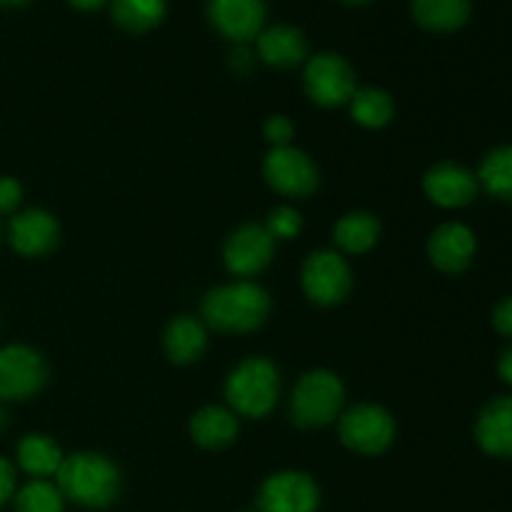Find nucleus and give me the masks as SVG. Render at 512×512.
<instances>
[{"instance_id":"f257e3e1","label":"nucleus","mask_w":512,"mask_h":512,"mask_svg":"<svg viewBox=\"0 0 512 512\" xmlns=\"http://www.w3.org/2000/svg\"><path fill=\"white\" fill-rule=\"evenodd\" d=\"M203 323L218 333H253L270 315V295L253 280H235L210 290L200 305Z\"/></svg>"},{"instance_id":"f03ea898","label":"nucleus","mask_w":512,"mask_h":512,"mask_svg":"<svg viewBox=\"0 0 512 512\" xmlns=\"http://www.w3.org/2000/svg\"><path fill=\"white\" fill-rule=\"evenodd\" d=\"M55 480L63 498L83 508H108L120 493V470L100 453L68 455L55 473Z\"/></svg>"},{"instance_id":"7ed1b4c3","label":"nucleus","mask_w":512,"mask_h":512,"mask_svg":"<svg viewBox=\"0 0 512 512\" xmlns=\"http://www.w3.org/2000/svg\"><path fill=\"white\" fill-rule=\"evenodd\" d=\"M280 398V370L263 355L245 358L225 380V400L235 415L265 418Z\"/></svg>"},{"instance_id":"20e7f679","label":"nucleus","mask_w":512,"mask_h":512,"mask_svg":"<svg viewBox=\"0 0 512 512\" xmlns=\"http://www.w3.org/2000/svg\"><path fill=\"white\" fill-rule=\"evenodd\" d=\"M345 405V385L330 370H310L290 395V418L298 428H325L340 418Z\"/></svg>"},{"instance_id":"39448f33","label":"nucleus","mask_w":512,"mask_h":512,"mask_svg":"<svg viewBox=\"0 0 512 512\" xmlns=\"http://www.w3.org/2000/svg\"><path fill=\"white\" fill-rule=\"evenodd\" d=\"M338 438L358 455H383L395 440V418L383 405L358 403L340 413Z\"/></svg>"},{"instance_id":"423d86ee","label":"nucleus","mask_w":512,"mask_h":512,"mask_svg":"<svg viewBox=\"0 0 512 512\" xmlns=\"http://www.w3.org/2000/svg\"><path fill=\"white\" fill-rule=\"evenodd\" d=\"M303 85L308 98L320 108L348 105L358 90L353 65L338 53H315L305 60Z\"/></svg>"},{"instance_id":"0eeeda50","label":"nucleus","mask_w":512,"mask_h":512,"mask_svg":"<svg viewBox=\"0 0 512 512\" xmlns=\"http://www.w3.org/2000/svg\"><path fill=\"white\" fill-rule=\"evenodd\" d=\"M303 290L310 303L333 308L340 305L353 290V273L348 260L338 250H315L303 263Z\"/></svg>"},{"instance_id":"6e6552de","label":"nucleus","mask_w":512,"mask_h":512,"mask_svg":"<svg viewBox=\"0 0 512 512\" xmlns=\"http://www.w3.org/2000/svg\"><path fill=\"white\" fill-rule=\"evenodd\" d=\"M263 175L270 188L285 198H310L320 185L318 165L295 145L270 148L263 160Z\"/></svg>"},{"instance_id":"1a4fd4ad","label":"nucleus","mask_w":512,"mask_h":512,"mask_svg":"<svg viewBox=\"0 0 512 512\" xmlns=\"http://www.w3.org/2000/svg\"><path fill=\"white\" fill-rule=\"evenodd\" d=\"M48 383V363L30 345L0 348V403L35 398Z\"/></svg>"},{"instance_id":"9d476101","label":"nucleus","mask_w":512,"mask_h":512,"mask_svg":"<svg viewBox=\"0 0 512 512\" xmlns=\"http://www.w3.org/2000/svg\"><path fill=\"white\" fill-rule=\"evenodd\" d=\"M320 488L308 473L280 470L258 490L260 512H318Z\"/></svg>"},{"instance_id":"9b49d317","label":"nucleus","mask_w":512,"mask_h":512,"mask_svg":"<svg viewBox=\"0 0 512 512\" xmlns=\"http://www.w3.org/2000/svg\"><path fill=\"white\" fill-rule=\"evenodd\" d=\"M275 255V240L268 233V228L260 223H248L228 235L223 248L225 268L235 278H253L263 273Z\"/></svg>"},{"instance_id":"f8f14e48","label":"nucleus","mask_w":512,"mask_h":512,"mask_svg":"<svg viewBox=\"0 0 512 512\" xmlns=\"http://www.w3.org/2000/svg\"><path fill=\"white\" fill-rule=\"evenodd\" d=\"M205 10L210 25L235 45H248L258 38L268 18L265 0H208Z\"/></svg>"},{"instance_id":"ddd939ff","label":"nucleus","mask_w":512,"mask_h":512,"mask_svg":"<svg viewBox=\"0 0 512 512\" xmlns=\"http://www.w3.org/2000/svg\"><path fill=\"white\" fill-rule=\"evenodd\" d=\"M423 190L430 203L438 205V208L458 210L468 208L478 198L480 185L473 170L453 163V160H443L423 175Z\"/></svg>"},{"instance_id":"4468645a","label":"nucleus","mask_w":512,"mask_h":512,"mask_svg":"<svg viewBox=\"0 0 512 512\" xmlns=\"http://www.w3.org/2000/svg\"><path fill=\"white\" fill-rule=\"evenodd\" d=\"M8 240L23 258H43L60 243V225L55 215L43 208H28L15 213L8 225Z\"/></svg>"},{"instance_id":"2eb2a0df","label":"nucleus","mask_w":512,"mask_h":512,"mask_svg":"<svg viewBox=\"0 0 512 512\" xmlns=\"http://www.w3.org/2000/svg\"><path fill=\"white\" fill-rule=\"evenodd\" d=\"M478 253L475 233L465 223H443L430 233L428 258L440 273L460 275L473 265Z\"/></svg>"},{"instance_id":"dca6fc26","label":"nucleus","mask_w":512,"mask_h":512,"mask_svg":"<svg viewBox=\"0 0 512 512\" xmlns=\"http://www.w3.org/2000/svg\"><path fill=\"white\" fill-rule=\"evenodd\" d=\"M475 443L490 458H512V395H498L483 405L475 420Z\"/></svg>"},{"instance_id":"f3484780","label":"nucleus","mask_w":512,"mask_h":512,"mask_svg":"<svg viewBox=\"0 0 512 512\" xmlns=\"http://www.w3.org/2000/svg\"><path fill=\"white\" fill-rule=\"evenodd\" d=\"M255 53L270 68L288 70L308 58V38L295 25H265L258 38H255Z\"/></svg>"},{"instance_id":"a211bd4d","label":"nucleus","mask_w":512,"mask_h":512,"mask_svg":"<svg viewBox=\"0 0 512 512\" xmlns=\"http://www.w3.org/2000/svg\"><path fill=\"white\" fill-rule=\"evenodd\" d=\"M163 348L170 363L190 365L203 358L208 348V330L193 315H178L168 323L163 335Z\"/></svg>"},{"instance_id":"6ab92c4d","label":"nucleus","mask_w":512,"mask_h":512,"mask_svg":"<svg viewBox=\"0 0 512 512\" xmlns=\"http://www.w3.org/2000/svg\"><path fill=\"white\" fill-rule=\"evenodd\" d=\"M238 430L240 425L233 410L220 405H205L190 418V438L205 450H223L233 445Z\"/></svg>"},{"instance_id":"aec40b11","label":"nucleus","mask_w":512,"mask_h":512,"mask_svg":"<svg viewBox=\"0 0 512 512\" xmlns=\"http://www.w3.org/2000/svg\"><path fill=\"white\" fill-rule=\"evenodd\" d=\"M410 15L430 33H455L473 15L470 0H410Z\"/></svg>"},{"instance_id":"412c9836","label":"nucleus","mask_w":512,"mask_h":512,"mask_svg":"<svg viewBox=\"0 0 512 512\" xmlns=\"http://www.w3.org/2000/svg\"><path fill=\"white\" fill-rule=\"evenodd\" d=\"M15 455H18L20 470L33 480H48L50 475L58 473L65 458L60 445L43 433H30L20 438Z\"/></svg>"},{"instance_id":"4be33fe9","label":"nucleus","mask_w":512,"mask_h":512,"mask_svg":"<svg viewBox=\"0 0 512 512\" xmlns=\"http://www.w3.org/2000/svg\"><path fill=\"white\" fill-rule=\"evenodd\" d=\"M380 220L365 210H353L343 215L333 228V240L338 245V253L363 255L373 250L380 240Z\"/></svg>"},{"instance_id":"5701e85b","label":"nucleus","mask_w":512,"mask_h":512,"mask_svg":"<svg viewBox=\"0 0 512 512\" xmlns=\"http://www.w3.org/2000/svg\"><path fill=\"white\" fill-rule=\"evenodd\" d=\"M110 18L125 33H148L165 18L168 0H108Z\"/></svg>"},{"instance_id":"b1692460","label":"nucleus","mask_w":512,"mask_h":512,"mask_svg":"<svg viewBox=\"0 0 512 512\" xmlns=\"http://www.w3.org/2000/svg\"><path fill=\"white\" fill-rule=\"evenodd\" d=\"M350 115L358 125L370 130L385 128V125L393 120L395 115V100L388 90L375 88V85H368V88H358L355 95L350 98Z\"/></svg>"},{"instance_id":"393cba45","label":"nucleus","mask_w":512,"mask_h":512,"mask_svg":"<svg viewBox=\"0 0 512 512\" xmlns=\"http://www.w3.org/2000/svg\"><path fill=\"white\" fill-rule=\"evenodd\" d=\"M475 178L480 188H485V193L495 200L512 203V145H498L490 150Z\"/></svg>"},{"instance_id":"a878e982","label":"nucleus","mask_w":512,"mask_h":512,"mask_svg":"<svg viewBox=\"0 0 512 512\" xmlns=\"http://www.w3.org/2000/svg\"><path fill=\"white\" fill-rule=\"evenodd\" d=\"M63 508V493L48 480H30L15 493V512H63Z\"/></svg>"},{"instance_id":"bb28decb","label":"nucleus","mask_w":512,"mask_h":512,"mask_svg":"<svg viewBox=\"0 0 512 512\" xmlns=\"http://www.w3.org/2000/svg\"><path fill=\"white\" fill-rule=\"evenodd\" d=\"M265 228L273 235V240H295L300 233H303V215L298 213L290 205H278L268 213V220H265Z\"/></svg>"},{"instance_id":"cd10ccee","label":"nucleus","mask_w":512,"mask_h":512,"mask_svg":"<svg viewBox=\"0 0 512 512\" xmlns=\"http://www.w3.org/2000/svg\"><path fill=\"white\" fill-rule=\"evenodd\" d=\"M263 133L273 148H283V145H293L295 125L290 123L288 115H270V118L265 120Z\"/></svg>"},{"instance_id":"c85d7f7f","label":"nucleus","mask_w":512,"mask_h":512,"mask_svg":"<svg viewBox=\"0 0 512 512\" xmlns=\"http://www.w3.org/2000/svg\"><path fill=\"white\" fill-rule=\"evenodd\" d=\"M23 203V185L10 175H0V213H13Z\"/></svg>"},{"instance_id":"c756f323","label":"nucleus","mask_w":512,"mask_h":512,"mask_svg":"<svg viewBox=\"0 0 512 512\" xmlns=\"http://www.w3.org/2000/svg\"><path fill=\"white\" fill-rule=\"evenodd\" d=\"M493 328L498 330L503 338L512 340V295L500 300L493 310Z\"/></svg>"},{"instance_id":"7c9ffc66","label":"nucleus","mask_w":512,"mask_h":512,"mask_svg":"<svg viewBox=\"0 0 512 512\" xmlns=\"http://www.w3.org/2000/svg\"><path fill=\"white\" fill-rule=\"evenodd\" d=\"M15 495V468L8 458L0 455V505L8 503Z\"/></svg>"},{"instance_id":"2f4dec72","label":"nucleus","mask_w":512,"mask_h":512,"mask_svg":"<svg viewBox=\"0 0 512 512\" xmlns=\"http://www.w3.org/2000/svg\"><path fill=\"white\" fill-rule=\"evenodd\" d=\"M253 63H255L253 50H250L248 45H235V50L230 53V65H233L238 73H250Z\"/></svg>"},{"instance_id":"473e14b6","label":"nucleus","mask_w":512,"mask_h":512,"mask_svg":"<svg viewBox=\"0 0 512 512\" xmlns=\"http://www.w3.org/2000/svg\"><path fill=\"white\" fill-rule=\"evenodd\" d=\"M498 375H500V380H503L505 385H510V388H512V345H510V348H505L503 353H500Z\"/></svg>"},{"instance_id":"72a5a7b5","label":"nucleus","mask_w":512,"mask_h":512,"mask_svg":"<svg viewBox=\"0 0 512 512\" xmlns=\"http://www.w3.org/2000/svg\"><path fill=\"white\" fill-rule=\"evenodd\" d=\"M70 8L80 10V13H93V10H100L103 5H108V0H65Z\"/></svg>"},{"instance_id":"f704fd0d","label":"nucleus","mask_w":512,"mask_h":512,"mask_svg":"<svg viewBox=\"0 0 512 512\" xmlns=\"http://www.w3.org/2000/svg\"><path fill=\"white\" fill-rule=\"evenodd\" d=\"M5 428H8V413H5V408L0 405V433H3Z\"/></svg>"},{"instance_id":"c9c22d12","label":"nucleus","mask_w":512,"mask_h":512,"mask_svg":"<svg viewBox=\"0 0 512 512\" xmlns=\"http://www.w3.org/2000/svg\"><path fill=\"white\" fill-rule=\"evenodd\" d=\"M340 3L343 5H365V3H370V0H340Z\"/></svg>"},{"instance_id":"e433bc0d","label":"nucleus","mask_w":512,"mask_h":512,"mask_svg":"<svg viewBox=\"0 0 512 512\" xmlns=\"http://www.w3.org/2000/svg\"><path fill=\"white\" fill-rule=\"evenodd\" d=\"M28 0H0V5H25Z\"/></svg>"}]
</instances>
